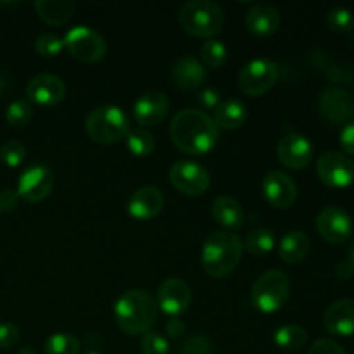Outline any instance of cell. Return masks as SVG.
I'll list each match as a JSON object with an SVG mask.
<instances>
[{
	"mask_svg": "<svg viewBox=\"0 0 354 354\" xmlns=\"http://www.w3.org/2000/svg\"><path fill=\"white\" fill-rule=\"evenodd\" d=\"M248 120V107L239 99L221 100L220 106L214 109L213 121L218 128L223 130H237Z\"/></svg>",
	"mask_w": 354,
	"mask_h": 354,
	"instance_id": "26",
	"label": "cell"
},
{
	"mask_svg": "<svg viewBox=\"0 0 354 354\" xmlns=\"http://www.w3.org/2000/svg\"><path fill=\"white\" fill-rule=\"evenodd\" d=\"M64 48L82 62H99L106 57L107 45L102 35L88 26H73L62 38Z\"/></svg>",
	"mask_w": 354,
	"mask_h": 354,
	"instance_id": "7",
	"label": "cell"
},
{
	"mask_svg": "<svg viewBox=\"0 0 354 354\" xmlns=\"http://www.w3.org/2000/svg\"><path fill=\"white\" fill-rule=\"evenodd\" d=\"M17 203H19V196H17L16 190H0V213H10V211L16 209Z\"/></svg>",
	"mask_w": 354,
	"mask_h": 354,
	"instance_id": "41",
	"label": "cell"
},
{
	"mask_svg": "<svg viewBox=\"0 0 354 354\" xmlns=\"http://www.w3.org/2000/svg\"><path fill=\"white\" fill-rule=\"evenodd\" d=\"M127 149L130 151V154L137 156V158L151 156L156 149L154 135L145 128L131 130L127 137Z\"/></svg>",
	"mask_w": 354,
	"mask_h": 354,
	"instance_id": "29",
	"label": "cell"
},
{
	"mask_svg": "<svg viewBox=\"0 0 354 354\" xmlns=\"http://www.w3.org/2000/svg\"><path fill=\"white\" fill-rule=\"evenodd\" d=\"M279 80V64L270 59H254L239 73V88L244 95L259 97L273 88Z\"/></svg>",
	"mask_w": 354,
	"mask_h": 354,
	"instance_id": "8",
	"label": "cell"
},
{
	"mask_svg": "<svg viewBox=\"0 0 354 354\" xmlns=\"http://www.w3.org/2000/svg\"><path fill=\"white\" fill-rule=\"evenodd\" d=\"M45 354H80V341L71 334H54L45 341Z\"/></svg>",
	"mask_w": 354,
	"mask_h": 354,
	"instance_id": "31",
	"label": "cell"
},
{
	"mask_svg": "<svg viewBox=\"0 0 354 354\" xmlns=\"http://www.w3.org/2000/svg\"><path fill=\"white\" fill-rule=\"evenodd\" d=\"M277 156L289 169H304L313 159V145L304 135L287 133L279 140Z\"/></svg>",
	"mask_w": 354,
	"mask_h": 354,
	"instance_id": "15",
	"label": "cell"
},
{
	"mask_svg": "<svg viewBox=\"0 0 354 354\" xmlns=\"http://www.w3.org/2000/svg\"><path fill=\"white\" fill-rule=\"evenodd\" d=\"M244 245L239 235L230 232H214L207 235L201 251L204 272L213 279H225L239 266Z\"/></svg>",
	"mask_w": 354,
	"mask_h": 354,
	"instance_id": "3",
	"label": "cell"
},
{
	"mask_svg": "<svg viewBox=\"0 0 354 354\" xmlns=\"http://www.w3.org/2000/svg\"><path fill=\"white\" fill-rule=\"evenodd\" d=\"M185 330V324L178 317H173L166 322V334H168L169 339H182Z\"/></svg>",
	"mask_w": 354,
	"mask_h": 354,
	"instance_id": "42",
	"label": "cell"
},
{
	"mask_svg": "<svg viewBox=\"0 0 354 354\" xmlns=\"http://www.w3.org/2000/svg\"><path fill=\"white\" fill-rule=\"evenodd\" d=\"M26 97L28 102L37 106H55L66 97V83L55 75H38L28 82Z\"/></svg>",
	"mask_w": 354,
	"mask_h": 354,
	"instance_id": "16",
	"label": "cell"
},
{
	"mask_svg": "<svg viewBox=\"0 0 354 354\" xmlns=\"http://www.w3.org/2000/svg\"><path fill=\"white\" fill-rule=\"evenodd\" d=\"M142 354H169V344L166 337L156 334V332H147L142 335Z\"/></svg>",
	"mask_w": 354,
	"mask_h": 354,
	"instance_id": "36",
	"label": "cell"
},
{
	"mask_svg": "<svg viewBox=\"0 0 354 354\" xmlns=\"http://www.w3.org/2000/svg\"><path fill=\"white\" fill-rule=\"evenodd\" d=\"M317 230L330 244H344L353 234V220L342 207L327 206L318 213Z\"/></svg>",
	"mask_w": 354,
	"mask_h": 354,
	"instance_id": "12",
	"label": "cell"
},
{
	"mask_svg": "<svg viewBox=\"0 0 354 354\" xmlns=\"http://www.w3.org/2000/svg\"><path fill=\"white\" fill-rule=\"evenodd\" d=\"M17 354H35V351L31 348H23V349H19V351H17Z\"/></svg>",
	"mask_w": 354,
	"mask_h": 354,
	"instance_id": "46",
	"label": "cell"
},
{
	"mask_svg": "<svg viewBox=\"0 0 354 354\" xmlns=\"http://www.w3.org/2000/svg\"><path fill=\"white\" fill-rule=\"evenodd\" d=\"M311 242L304 232L292 230L282 237L279 244V256L287 265H297L310 254Z\"/></svg>",
	"mask_w": 354,
	"mask_h": 354,
	"instance_id": "25",
	"label": "cell"
},
{
	"mask_svg": "<svg viewBox=\"0 0 354 354\" xmlns=\"http://www.w3.org/2000/svg\"><path fill=\"white\" fill-rule=\"evenodd\" d=\"M197 102L207 111H214L221 102V95L218 90L214 88H204L197 93Z\"/></svg>",
	"mask_w": 354,
	"mask_h": 354,
	"instance_id": "40",
	"label": "cell"
},
{
	"mask_svg": "<svg viewBox=\"0 0 354 354\" xmlns=\"http://www.w3.org/2000/svg\"><path fill=\"white\" fill-rule=\"evenodd\" d=\"M178 23L185 33L211 40L221 33L225 14L221 6L211 0H190L183 3L178 12Z\"/></svg>",
	"mask_w": 354,
	"mask_h": 354,
	"instance_id": "4",
	"label": "cell"
},
{
	"mask_svg": "<svg viewBox=\"0 0 354 354\" xmlns=\"http://www.w3.org/2000/svg\"><path fill=\"white\" fill-rule=\"evenodd\" d=\"M227 47L220 40H216V38L206 40L203 44V47H201V62H203L204 68L220 69L227 62Z\"/></svg>",
	"mask_w": 354,
	"mask_h": 354,
	"instance_id": "30",
	"label": "cell"
},
{
	"mask_svg": "<svg viewBox=\"0 0 354 354\" xmlns=\"http://www.w3.org/2000/svg\"><path fill=\"white\" fill-rule=\"evenodd\" d=\"M341 145L344 152L354 156V121L346 124L341 131Z\"/></svg>",
	"mask_w": 354,
	"mask_h": 354,
	"instance_id": "43",
	"label": "cell"
},
{
	"mask_svg": "<svg viewBox=\"0 0 354 354\" xmlns=\"http://www.w3.org/2000/svg\"><path fill=\"white\" fill-rule=\"evenodd\" d=\"M192 301L190 286L182 279H168L158 289V308H161L168 317H180L189 310Z\"/></svg>",
	"mask_w": 354,
	"mask_h": 354,
	"instance_id": "14",
	"label": "cell"
},
{
	"mask_svg": "<svg viewBox=\"0 0 354 354\" xmlns=\"http://www.w3.org/2000/svg\"><path fill=\"white\" fill-rule=\"evenodd\" d=\"M180 354H213V344L204 335L194 334L180 346Z\"/></svg>",
	"mask_w": 354,
	"mask_h": 354,
	"instance_id": "37",
	"label": "cell"
},
{
	"mask_svg": "<svg viewBox=\"0 0 354 354\" xmlns=\"http://www.w3.org/2000/svg\"><path fill=\"white\" fill-rule=\"evenodd\" d=\"M169 109V100L166 93L159 90L145 92L135 100L133 104V118L140 127L151 128L161 123L166 118Z\"/></svg>",
	"mask_w": 354,
	"mask_h": 354,
	"instance_id": "18",
	"label": "cell"
},
{
	"mask_svg": "<svg viewBox=\"0 0 354 354\" xmlns=\"http://www.w3.org/2000/svg\"><path fill=\"white\" fill-rule=\"evenodd\" d=\"M54 189V171L44 162H35L21 171L17 180V196L28 203L47 199Z\"/></svg>",
	"mask_w": 354,
	"mask_h": 354,
	"instance_id": "9",
	"label": "cell"
},
{
	"mask_svg": "<svg viewBox=\"0 0 354 354\" xmlns=\"http://www.w3.org/2000/svg\"><path fill=\"white\" fill-rule=\"evenodd\" d=\"M162 207H165V196L156 187H142L135 190L128 201V213L131 218L140 221L159 216Z\"/></svg>",
	"mask_w": 354,
	"mask_h": 354,
	"instance_id": "19",
	"label": "cell"
},
{
	"mask_svg": "<svg viewBox=\"0 0 354 354\" xmlns=\"http://www.w3.org/2000/svg\"><path fill=\"white\" fill-rule=\"evenodd\" d=\"M33 118V106L26 99L14 100L9 104L6 111V121L14 128L26 127Z\"/></svg>",
	"mask_w": 354,
	"mask_h": 354,
	"instance_id": "32",
	"label": "cell"
},
{
	"mask_svg": "<svg viewBox=\"0 0 354 354\" xmlns=\"http://www.w3.org/2000/svg\"><path fill=\"white\" fill-rule=\"evenodd\" d=\"M308 354H346V351L335 341H330V339H318V341H315L311 344Z\"/></svg>",
	"mask_w": 354,
	"mask_h": 354,
	"instance_id": "39",
	"label": "cell"
},
{
	"mask_svg": "<svg viewBox=\"0 0 354 354\" xmlns=\"http://www.w3.org/2000/svg\"><path fill=\"white\" fill-rule=\"evenodd\" d=\"M158 303L147 290L130 289L116 301L114 317L124 334L144 335L158 320Z\"/></svg>",
	"mask_w": 354,
	"mask_h": 354,
	"instance_id": "2",
	"label": "cell"
},
{
	"mask_svg": "<svg viewBox=\"0 0 354 354\" xmlns=\"http://www.w3.org/2000/svg\"><path fill=\"white\" fill-rule=\"evenodd\" d=\"M317 173L327 187L346 189L354 182V162L342 152H325L317 162Z\"/></svg>",
	"mask_w": 354,
	"mask_h": 354,
	"instance_id": "11",
	"label": "cell"
},
{
	"mask_svg": "<svg viewBox=\"0 0 354 354\" xmlns=\"http://www.w3.org/2000/svg\"><path fill=\"white\" fill-rule=\"evenodd\" d=\"M33 7L44 23L50 26H62L73 17L76 3L71 0H37Z\"/></svg>",
	"mask_w": 354,
	"mask_h": 354,
	"instance_id": "24",
	"label": "cell"
},
{
	"mask_svg": "<svg viewBox=\"0 0 354 354\" xmlns=\"http://www.w3.org/2000/svg\"><path fill=\"white\" fill-rule=\"evenodd\" d=\"M324 325L330 334L348 337L354 334V299H339L325 311Z\"/></svg>",
	"mask_w": 354,
	"mask_h": 354,
	"instance_id": "21",
	"label": "cell"
},
{
	"mask_svg": "<svg viewBox=\"0 0 354 354\" xmlns=\"http://www.w3.org/2000/svg\"><path fill=\"white\" fill-rule=\"evenodd\" d=\"M351 33H353V38H354V28H353V31H351Z\"/></svg>",
	"mask_w": 354,
	"mask_h": 354,
	"instance_id": "48",
	"label": "cell"
},
{
	"mask_svg": "<svg viewBox=\"0 0 354 354\" xmlns=\"http://www.w3.org/2000/svg\"><path fill=\"white\" fill-rule=\"evenodd\" d=\"M169 182L183 196L197 197L209 189L211 176L209 171L199 162L178 161L169 171Z\"/></svg>",
	"mask_w": 354,
	"mask_h": 354,
	"instance_id": "10",
	"label": "cell"
},
{
	"mask_svg": "<svg viewBox=\"0 0 354 354\" xmlns=\"http://www.w3.org/2000/svg\"><path fill=\"white\" fill-rule=\"evenodd\" d=\"M64 48V41L61 37H57L55 33H41L40 37L35 40V50L45 59L57 57L59 54Z\"/></svg>",
	"mask_w": 354,
	"mask_h": 354,
	"instance_id": "34",
	"label": "cell"
},
{
	"mask_svg": "<svg viewBox=\"0 0 354 354\" xmlns=\"http://www.w3.org/2000/svg\"><path fill=\"white\" fill-rule=\"evenodd\" d=\"M21 332L14 324H0V349H12L19 342Z\"/></svg>",
	"mask_w": 354,
	"mask_h": 354,
	"instance_id": "38",
	"label": "cell"
},
{
	"mask_svg": "<svg viewBox=\"0 0 354 354\" xmlns=\"http://www.w3.org/2000/svg\"><path fill=\"white\" fill-rule=\"evenodd\" d=\"M275 242V234L272 230H268V228H254V230L245 235V241L242 242V245H244L249 254L265 256L273 251Z\"/></svg>",
	"mask_w": 354,
	"mask_h": 354,
	"instance_id": "28",
	"label": "cell"
},
{
	"mask_svg": "<svg viewBox=\"0 0 354 354\" xmlns=\"http://www.w3.org/2000/svg\"><path fill=\"white\" fill-rule=\"evenodd\" d=\"M289 294V277L280 270H268L252 286L251 303L261 313H275L287 303Z\"/></svg>",
	"mask_w": 354,
	"mask_h": 354,
	"instance_id": "6",
	"label": "cell"
},
{
	"mask_svg": "<svg viewBox=\"0 0 354 354\" xmlns=\"http://www.w3.org/2000/svg\"><path fill=\"white\" fill-rule=\"evenodd\" d=\"M26 159V147L17 140H9L0 145V161L9 168H17Z\"/></svg>",
	"mask_w": 354,
	"mask_h": 354,
	"instance_id": "35",
	"label": "cell"
},
{
	"mask_svg": "<svg viewBox=\"0 0 354 354\" xmlns=\"http://www.w3.org/2000/svg\"><path fill=\"white\" fill-rule=\"evenodd\" d=\"M263 196L270 206L277 209H287L296 203L297 185L286 173L272 171L263 180Z\"/></svg>",
	"mask_w": 354,
	"mask_h": 354,
	"instance_id": "17",
	"label": "cell"
},
{
	"mask_svg": "<svg viewBox=\"0 0 354 354\" xmlns=\"http://www.w3.org/2000/svg\"><path fill=\"white\" fill-rule=\"evenodd\" d=\"M273 342L283 351H297L308 342V332L299 325H283L273 334Z\"/></svg>",
	"mask_w": 354,
	"mask_h": 354,
	"instance_id": "27",
	"label": "cell"
},
{
	"mask_svg": "<svg viewBox=\"0 0 354 354\" xmlns=\"http://www.w3.org/2000/svg\"><path fill=\"white\" fill-rule=\"evenodd\" d=\"M348 259L349 261H351V265L354 266V241H353V244L349 245V252H348Z\"/></svg>",
	"mask_w": 354,
	"mask_h": 354,
	"instance_id": "45",
	"label": "cell"
},
{
	"mask_svg": "<svg viewBox=\"0 0 354 354\" xmlns=\"http://www.w3.org/2000/svg\"><path fill=\"white\" fill-rule=\"evenodd\" d=\"M85 130L93 142L107 145L127 138L131 128L123 109L116 106H100L88 114Z\"/></svg>",
	"mask_w": 354,
	"mask_h": 354,
	"instance_id": "5",
	"label": "cell"
},
{
	"mask_svg": "<svg viewBox=\"0 0 354 354\" xmlns=\"http://www.w3.org/2000/svg\"><path fill=\"white\" fill-rule=\"evenodd\" d=\"M171 78L180 90H196L206 80V69L199 59L183 55L173 66Z\"/></svg>",
	"mask_w": 354,
	"mask_h": 354,
	"instance_id": "22",
	"label": "cell"
},
{
	"mask_svg": "<svg viewBox=\"0 0 354 354\" xmlns=\"http://www.w3.org/2000/svg\"><path fill=\"white\" fill-rule=\"evenodd\" d=\"M211 214L221 227L228 230H239L245 223V213L239 201L230 196H218L211 204Z\"/></svg>",
	"mask_w": 354,
	"mask_h": 354,
	"instance_id": "23",
	"label": "cell"
},
{
	"mask_svg": "<svg viewBox=\"0 0 354 354\" xmlns=\"http://www.w3.org/2000/svg\"><path fill=\"white\" fill-rule=\"evenodd\" d=\"M327 26L335 33H351L354 28L353 12L344 7H335V9L328 10Z\"/></svg>",
	"mask_w": 354,
	"mask_h": 354,
	"instance_id": "33",
	"label": "cell"
},
{
	"mask_svg": "<svg viewBox=\"0 0 354 354\" xmlns=\"http://www.w3.org/2000/svg\"><path fill=\"white\" fill-rule=\"evenodd\" d=\"M169 135L176 149L190 156H204L216 147L220 128L204 111L182 109L171 120Z\"/></svg>",
	"mask_w": 354,
	"mask_h": 354,
	"instance_id": "1",
	"label": "cell"
},
{
	"mask_svg": "<svg viewBox=\"0 0 354 354\" xmlns=\"http://www.w3.org/2000/svg\"><path fill=\"white\" fill-rule=\"evenodd\" d=\"M85 354H100V353H97V351H88V353H85Z\"/></svg>",
	"mask_w": 354,
	"mask_h": 354,
	"instance_id": "47",
	"label": "cell"
},
{
	"mask_svg": "<svg viewBox=\"0 0 354 354\" xmlns=\"http://www.w3.org/2000/svg\"><path fill=\"white\" fill-rule=\"evenodd\" d=\"M280 26V12L270 3H254L245 14V28L256 37H270Z\"/></svg>",
	"mask_w": 354,
	"mask_h": 354,
	"instance_id": "20",
	"label": "cell"
},
{
	"mask_svg": "<svg viewBox=\"0 0 354 354\" xmlns=\"http://www.w3.org/2000/svg\"><path fill=\"white\" fill-rule=\"evenodd\" d=\"M335 272H337L339 279H342V280L351 279L353 273H354V266L351 265V261H349V259H346V261L339 263V266H337V270H335Z\"/></svg>",
	"mask_w": 354,
	"mask_h": 354,
	"instance_id": "44",
	"label": "cell"
},
{
	"mask_svg": "<svg viewBox=\"0 0 354 354\" xmlns=\"http://www.w3.org/2000/svg\"><path fill=\"white\" fill-rule=\"evenodd\" d=\"M318 109L322 116L334 124H344L354 118V99L342 88H325L318 99Z\"/></svg>",
	"mask_w": 354,
	"mask_h": 354,
	"instance_id": "13",
	"label": "cell"
}]
</instances>
